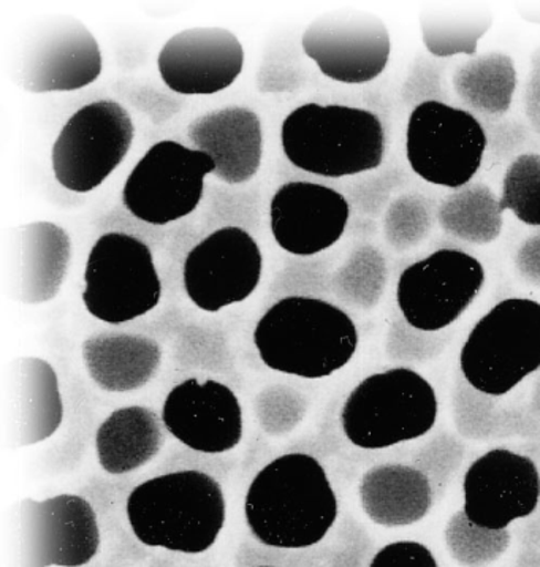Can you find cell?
<instances>
[{
    "label": "cell",
    "instance_id": "cell-1",
    "mask_svg": "<svg viewBox=\"0 0 540 567\" xmlns=\"http://www.w3.org/2000/svg\"><path fill=\"white\" fill-rule=\"evenodd\" d=\"M246 523L263 545L308 548L338 518V498L325 467L312 455L278 456L257 473L245 499Z\"/></svg>",
    "mask_w": 540,
    "mask_h": 567
},
{
    "label": "cell",
    "instance_id": "cell-2",
    "mask_svg": "<svg viewBox=\"0 0 540 567\" xmlns=\"http://www.w3.org/2000/svg\"><path fill=\"white\" fill-rule=\"evenodd\" d=\"M264 367L297 378L323 379L343 370L359 348V330L343 309L321 298L288 297L253 329Z\"/></svg>",
    "mask_w": 540,
    "mask_h": 567
},
{
    "label": "cell",
    "instance_id": "cell-3",
    "mask_svg": "<svg viewBox=\"0 0 540 567\" xmlns=\"http://www.w3.org/2000/svg\"><path fill=\"white\" fill-rule=\"evenodd\" d=\"M126 512L139 543L200 555L218 540L226 525L227 504L215 477L187 470L139 484L128 495Z\"/></svg>",
    "mask_w": 540,
    "mask_h": 567
},
{
    "label": "cell",
    "instance_id": "cell-4",
    "mask_svg": "<svg viewBox=\"0 0 540 567\" xmlns=\"http://www.w3.org/2000/svg\"><path fill=\"white\" fill-rule=\"evenodd\" d=\"M281 143L293 167L323 178L377 171L385 157L381 117L347 105L304 103L282 123Z\"/></svg>",
    "mask_w": 540,
    "mask_h": 567
},
{
    "label": "cell",
    "instance_id": "cell-5",
    "mask_svg": "<svg viewBox=\"0 0 540 567\" xmlns=\"http://www.w3.org/2000/svg\"><path fill=\"white\" fill-rule=\"evenodd\" d=\"M439 403L428 379L411 368H392L363 379L345 398L341 426L365 451L418 440L432 432Z\"/></svg>",
    "mask_w": 540,
    "mask_h": 567
},
{
    "label": "cell",
    "instance_id": "cell-6",
    "mask_svg": "<svg viewBox=\"0 0 540 567\" xmlns=\"http://www.w3.org/2000/svg\"><path fill=\"white\" fill-rule=\"evenodd\" d=\"M460 368L468 384L505 396L540 368V303L507 298L495 305L466 338Z\"/></svg>",
    "mask_w": 540,
    "mask_h": 567
},
{
    "label": "cell",
    "instance_id": "cell-7",
    "mask_svg": "<svg viewBox=\"0 0 540 567\" xmlns=\"http://www.w3.org/2000/svg\"><path fill=\"white\" fill-rule=\"evenodd\" d=\"M81 298L91 316L110 326L148 315L162 298L153 250L132 235H102L87 256Z\"/></svg>",
    "mask_w": 540,
    "mask_h": 567
},
{
    "label": "cell",
    "instance_id": "cell-8",
    "mask_svg": "<svg viewBox=\"0 0 540 567\" xmlns=\"http://www.w3.org/2000/svg\"><path fill=\"white\" fill-rule=\"evenodd\" d=\"M487 145L480 121L446 102L422 103L407 120V162L415 175L435 186L457 190L471 184Z\"/></svg>",
    "mask_w": 540,
    "mask_h": 567
},
{
    "label": "cell",
    "instance_id": "cell-9",
    "mask_svg": "<svg viewBox=\"0 0 540 567\" xmlns=\"http://www.w3.org/2000/svg\"><path fill=\"white\" fill-rule=\"evenodd\" d=\"M14 80L32 94L83 90L104 70L93 32L69 14H48L25 31L14 58Z\"/></svg>",
    "mask_w": 540,
    "mask_h": 567
},
{
    "label": "cell",
    "instance_id": "cell-10",
    "mask_svg": "<svg viewBox=\"0 0 540 567\" xmlns=\"http://www.w3.org/2000/svg\"><path fill=\"white\" fill-rule=\"evenodd\" d=\"M134 136V121L121 103H87L54 142L51 164L58 183L76 194L97 189L127 156Z\"/></svg>",
    "mask_w": 540,
    "mask_h": 567
},
{
    "label": "cell",
    "instance_id": "cell-11",
    "mask_svg": "<svg viewBox=\"0 0 540 567\" xmlns=\"http://www.w3.org/2000/svg\"><path fill=\"white\" fill-rule=\"evenodd\" d=\"M209 173H215V162L207 154L164 140L127 176L123 204L143 223L167 226L196 212Z\"/></svg>",
    "mask_w": 540,
    "mask_h": 567
},
{
    "label": "cell",
    "instance_id": "cell-12",
    "mask_svg": "<svg viewBox=\"0 0 540 567\" xmlns=\"http://www.w3.org/2000/svg\"><path fill=\"white\" fill-rule=\"evenodd\" d=\"M484 284V265L471 254L437 249L399 275L396 305L413 329L437 333L465 315Z\"/></svg>",
    "mask_w": 540,
    "mask_h": 567
},
{
    "label": "cell",
    "instance_id": "cell-13",
    "mask_svg": "<svg viewBox=\"0 0 540 567\" xmlns=\"http://www.w3.org/2000/svg\"><path fill=\"white\" fill-rule=\"evenodd\" d=\"M101 547V528L90 501L64 495L24 499L18 511V567H81Z\"/></svg>",
    "mask_w": 540,
    "mask_h": 567
},
{
    "label": "cell",
    "instance_id": "cell-14",
    "mask_svg": "<svg viewBox=\"0 0 540 567\" xmlns=\"http://www.w3.org/2000/svg\"><path fill=\"white\" fill-rule=\"evenodd\" d=\"M301 47L326 79L343 84L376 80L392 54L387 24L370 12L322 14L304 29Z\"/></svg>",
    "mask_w": 540,
    "mask_h": 567
},
{
    "label": "cell",
    "instance_id": "cell-15",
    "mask_svg": "<svg viewBox=\"0 0 540 567\" xmlns=\"http://www.w3.org/2000/svg\"><path fill=\"white\" fill-rule=\"evenodd\" d=\"M262 250L241 227H222L187 254L183 281L187 297L207 312L241 303L262 278Z\"/></svg>",
    "mask_w": 540,
    "mask_h": 567
},
{
    "label": "cell",
    "instance_id": "cell-16",
    "mask_svg": "<svg viewBox=\"0 0 540 567\" xmlns=\"http://www.w3.org/2000/svg\"><path fill=\"white\" fill-rule=\"evenodd\" d=\"M463 512L491 532H502L538 509L540 474L527 455L494 449L476 460L463 478Z\"/></svg>",
    "mask_w": 540,
    "mask_h": 567
},
{
    "label": "cell",
    "instance_id": "cell-17",
    "mask_svg": "<svg viewBox=\"0 0 540 567\" xmlns=\"http://www.w3.org/2000/svg\"><path fill=\"white\" fill-rule=\"evenodd\" d=\"M165 429L179 443L200 454L233 451L245 433L242 408L233 390L208 379H186L173 386L162 408Z\"/></svg>",
    "mask_w": 540,
    "mask_h": 567
},
{
    "label": "cell",
    "instance_id": "cell-18",
    "mask_svg": "<svg viewBox=\"0 0 540 567\" xmlns=\"http://www.w3.org/2000/svg\"><path fill=\"white\" fill-rule=\"evenodd\" d=\"M245 48L224 28H193L170 37L162 47L157 69L165 86L183 95L226 91L241 75Z\"/></svg>",
    "mask_w": 540,
    "mask_h": 567
},
{
    "label": "cell",
    "instance_id": "cell-19",
    "mask_svg": "<svg viewBox=\"0 0 540 567\" xmlns=\"http://www.w3.org/2000/svg\"><path fill=\"white\" fill-rule=\"evenodd\" d=\"M349 217L347 198L322 184L288 183L271 198V231L292 256L310 257L332 248L343 237Z\"/></svg>",
    "mask_w": 540,
    "mask_h": 567
},
{
    "label": "cell",
    "instance_id": "cell-20",
    "mask_svg": "<svg viewBox=\"0 0 540 567\" xmlns=\"http://www.w3.org/2000/svg\"><path fill=\"white\" fill-rule=\"evenodd\" d=\"M193 145L215 162L220 182H251L263 154V132L259 114L245 106H227L197 117L187 128Z\"/></svg>",
    "mask_w": 540,
    "mask_h": 567
},
{
    "label": "cell",
    "instance_id": "cell-21",
    "mask_svg": "<svg viewBox=\"0 0 540 567\" xmlns=\"http://www.w3.org/2000/svg\"><path fill=\"white\" fill-rule=\"evenodd\" d=\"M83 360L102 390L127 393L143 389L157 374L162 349L142 334L101 333L83 342Z\"/></svg>",
    "mask_w": 540,
    "mask_h": 567
},
{
    "label": "cell",
    "instance_id": "cell-22",
    "mask_svg": "<svg viewBox=\"0 0 540 567\" xmlns=\"http://www.w3.org/2000/svg\"><path fill=\"white\" fill-rule=\"evenodd\" d=\"M17 249L20 300L25 305L53 300L72 259L68 231L46 220L28 224L17 230Z\"/></svg>",
    "mask_w": 540,
    "mask_h": 567
},
{
    "label": "cell",
    "instance_id": "cell-23",
    "mask_svg": "<svg viewBox=\"0 0 540 567\" xmlns=\"http://www.w3.org/2000/svg\"><path fill=\"white\" fill-rule=\"evenodd\" d=\"M359 492L370 520L388 528L424 520L433 506L428 477L413 466L371 467L363 474Z\"/></svg>",
    "mask_w": 540,
    "mask_h": 567
},
{
    "label": "cell",
    "instance_id": "cell-24",
    "mask_svg": "<svg viewBox=\"0 0 540 567\" xmlns=\"http://www.w3.org/2000/svg\"><path fill=\"white\" fill-rule=\"evenodd\" d=\"M162 419L145 406L112 412L95 434L98 465L113 476L137 471L156 458L164 445Z\"/></svg>",
    "mask_w": 540,
    "mask_h": 567
},
{
    "label": "cell",
    "instance_id": "cell-25",
    "mask_svg": "<svg viewBox=\"0 0 540 567\" xmlns=\"http://www.w3.org/2000/svg\"><path fill=\"white\" fill-rule=\"evenodd\" d=\"M13 392L18 443L32 445L53 436L62 423V398L53 367L34 357L17 360Z\"/></svg>",
    "mask_w": 540,
    "mask_h": 567
},
{
    "label": "cell",
    "instance_id": "cell-26",
    "mask_svg": "<svg viewBox=\"0 0 540 567\" xmlns=\"http://www.w3.org/2000/svg\"><path fill=\"white\" fill-rule=\"evenodd\" d=\"M465 105L485 116H502L512 106L517 90L516 62L509 54H482L460 65L451 79Z\"/></svg>",
    "mask_w": 540,
    "mask_h": 567
},
{
    "label": "cell",
    "instance_id": "cell-27",
    "mask_svg": "<svg viewBox=\"0 0 540 567\" xmlns=\"http://www.w3.org/2000/svg\"><path fill=\"white\" fill-rule=\"evenodd\" d=\"M436 217L447 235L479 246L495 243L505 226L499 198L482 183H471L448 194L437 206Z\"/></svg>",
    "mask_w": 540,
    "mask_h": 567
},
{
    "label": "cell",
    "instance_id": "cell-28",
    "mask_svg": "<svg viewBox=\"0 0 540 567\" xmlns=\"http://www.w3.org/2000/svg\"><path fill=\"white\" fill-rule=\"evenodd\" d=\"M422 40L432 56H474L494 17L477 10H424L418 18Z\"/></svg>",
    "mask_w": 540,
    "mask_h": 567
},
{
    "label": "cell",
    "instance_id": "cell-29",
    "mask_svg": "<svg viewBox=\"0 0 540 567\" xmlns=\"http://www.w3.org/2000/svg\"><path fill=\"white\" fill-rule=\"evenodd\" d=\"M334 278L341 297L359 307L370 308L377 303L384 292L387 264L374 246L363 245L352 252Z\"/></svg>",
    "mask_w": 540,
    "mask_h": 567
},
{
    "label": "cell",
    "instance_id": "cell-30",
    "mask_svg": "<svg viewBox=\"0 0 540 567\" xmlns=\"http://www.w3.org/2000/svg\"><path fill=\"white\" fill-rule=\"evenodd\" d=\"M502 212L509 209L520 223L540 227V154H520L505 173L501 186Z\"/></svg>",
    "mask_w": 540,
    "mask_h": 567
},
{
    "label": "cell",
    "instance_id": "cell-31",
    "mask_svg": "<svg viewBox=\"0 0 540 567\" xmlns=\"http://www.w3.org/2000/svg\"><path fill=\"white\" fill-rule=\"evenodd\" d=\"M448 550L460 565L466 567H482L496 561L510 544V533L491 532L474 525L465 512H458L448 522L446 529Z\"/></svg>",
    "mask_w": 540,
    "mask_h": 567
},
{
    "label": "cell",
    "instance_id": "cell-32",
    "mask_svg": "<svg viewBox=\"0 0 540 567\" xmlns=\"http://www.w3.org/2000/svg\"><path fill=\"white\" fill-rule=\"evenodd\" d=\"M435 223V209L429 198L420 194H403L385 209L384 235L398 252L420 245Z\"/></svg>",
    "mask_w": 540,
    "mask_h": 567
},
{
    "label": "cell",
    "instance_id": "cell-33",
    "mask_svg": "<svg viewBox=\"0 0 540 567\" xmlns=\"http://www.w3.org/2000/svg\"><path fill=\"white\" fill-rule=\"evenodd\" d=\"M402 97L407 106H414V109L426 102H443L439 69H436V65L428 59L415 62L413 70L404 81Z\"/></svg>",
    "mask_w": 540,
    "mask_h": 567
},
{
    "label": "cell",
    "instance_id": "cell-34",
    "mask_svg": "<svg viewBox=\"0 0 540 567\" xmlns=\"http://www.w3.org/2000/svg\"><path fill=\"white\" fill-rule=\"evenodd\" d=\"M370 567H439L428 547L415 540H398L382 547Z\"/></svg>",
    "mask_w": 540,
    "mask_h": 567
},
{
    "label": "cell",
    "instance_id": "cell-35",
    "mask_svg": "<svg viewBox=\"0 0 540 567\" xmlns=\"http://www.w3.org/2000/svg\"><path fill=\"white\" fill-rule=\"evenodd\" d=\"M402 183L403 173L396 171V168L381 173V175H377L376 179H371V182L362 187L363 198L359 202V205L362 206L366 213L377 215V213L384 208V205L387 204L393 190L402 186Z\"/></svg>",
    "mask_w": 540,
    "mask_h": 567
},
{
    "label": "cell",
    "instance_id": "cell-36",
    "mask_svg": "<svg viewBox=\"0 0 540 567\" xmlns=\"http://www.w3.org/2000/svg\"><path fill=\"white\" fill-rule=\"evenodd\" d=\"M516 264L525 278L540 286V234L532 235L521 243L517 250Z\"/></svg>",
    "mask_w": 540,
    "mask_h": 567
},
{
    "label": "cell",
    "instance_id": "cell-37",
    "mask_svg": "<svg viewBox=\"0 0 540 567\" xmlns=\"http://www.w3.org/2000/svg\"><path fill=\"white\" fill-rule=\"evenodd\" d=\"M525 110L529 124L540 134V50L532 58L531 75L525 90Z\"/></svg>",
    "mask_w": 540,
    "mask_h": 567
},
{
    "label": "cell",
    "instance_id": "cell-38",
    "mask_svg": "<svg viewBox=\"0 0 540 567\" xmlns=\"http://www.w3.org/2000/svg\"><path fill=\"white\" fill-rule=\"evenodd\" d=\"M260 567H274V566H260Z\"/></svg>",
    "mask_w": 540,
    "mask_h": 567
}]
</instances>
